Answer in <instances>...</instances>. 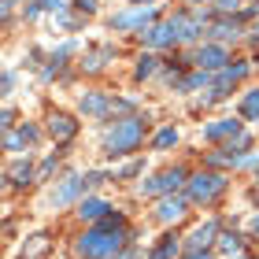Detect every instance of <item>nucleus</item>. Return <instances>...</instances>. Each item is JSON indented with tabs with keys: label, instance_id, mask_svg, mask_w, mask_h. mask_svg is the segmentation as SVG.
Returning a JSON list of instances; mask_svg holds the SVG:
<instances>
[{
	"label": "nucleus",
	"instance_id": "f257e3e1",
	"mask_svg": "<svg viewBox=\"0 0 259 259\" xmlns=\"http://www.w3.org/2000/svg\"><path fill=\"white\" fill-rule=\"evenodd\" d=\"M141 137H145V122L141 119H122L108 130V137H104V145H108V156H126V152H134L141 145Z\"/></svg>",
	"mask_w": 259,
	"mask_h": 259
},
{
	"label": "nucleus",
	"instance_id": "bb28decb",
	"mask_svg": "<svg viewBox=\"0 0 259 259\" xmlns=\"http://www.w3.org/2000/svg\"><path fill=\"white\" fill-rule=\"evenodd\" d=\"M204 81H207V74H193V78L182 81V89H196V85H204Z\"/></svg>",
	"mask_w": 259,
	"mask_h": 259
},
{
	"label": "nucleus",
	"instance_id": "9d476101",
	"mask_svg": "<svg viewBox=\"0 0 259 259\" xmlns=\"http://www.w3.org/2000/svg\"><path fill=\"white\" fill-rule=\"evenodd\" d=\"M219 233V226L215 222H204L200 230H193V237H189V252H207V244H211V237Z\"/></svg>",
	"mask_w": 259,
	"mask_h": 259
},
{
	"label": "nucleus",
	"instance_id": "2eb2a0df",
	"mask_svg": "<svg viewBox=\"0 0 259 259\" xmlns=\"http://www.w3.org/2000/svg\"><path fill=\"white\" fill-rule=\"evenodd\" d=\"M33 141H37V130H33V126H22L19 134H8L4 148H8V152H19L22 145H33Z\"/></svg>",
	"mask_w": 259,
	"mask_h": 259
},
{
	"label": "nucleus",
	"instance_id": "1a4fd4ad",
	"mask_svg": "<svg viewBox=\"0 0 259 259\" xmlns=\"http://www.w3.org/2000/svg\"><path fill=\"white\" fill-rule=\"evenodd\" d=\"M156 215H159V222H178V219L185 215V200L167 196V200H163V204L156 207Z\"/></svg>",
	"mask_w": 259,
	"mask_h": 259
},
{
	"label": "nucleus",
	"instance_id": "f8f14e48",
	"mask_svg": "<svg viewBox=\"0 0 259 259\" xmlns=\"http://www.w3.org/2000/svg\"><path fill=\"white\" fill-rule=\"evenodd\" d=\"M81 111H85V115H108L111 100L104 97V93H85V97H81Z\"/></svg>",
	"mask_w": 259,
	"mask_h": 259
},
{
	"label": "nucleus",
	"instance_id": "393cba45",
	"mask_svg": "<svg viewBox=\"0 0 259 259\" xmlns=\"http://www.w3.org/2000/svg\"><path fill=\"white\" fill-rule=\"evenodd\" d=\"M219 244H222V252H237V248H241V237H237V233H226Z\"/></svg>",
	"mask_w": 259,
	"mask_h": 259
},
{
	"label": "nucleus",
	"instance_id": "c85d7f7f",
	"mask_svg": "<svg viewBox=\"0 0 259 259\" xmlns=\"http://www.w3.org/2000/svg\"><path fill=\"white\" fill-rule=\"evenodd\" d=\"M78 8L81 11H93V8H97V0H78Z\"/></svg>",
	"mask_w": 259,
	"mask_h": 259
},
{
	"label": "nucleus",
	"instance_id": "c9c22d12",
	"mask_svg": "<svg viewBox=\"0 0 259 259\" xmlns=\"http://www.w3.org/2000/svg\"><path fill=\"white\" fill-rule=\"evenodd\" d=\"M255 33H259V26H255Z\"/></svg>",
	"mask_w": 259,
	"mask_h": 259
},
{
	"label": "nucleus",
	"instance_id": "f03ea898",
	"mask_svg": "<svg viewBox=\"0 0 259 259\" xmlns=\"http://www.w3.org/2000/svg\"><path fill=\"white\" fill-rule=\"evenodd\" d=\"M119 248H122V237L119 233H104V230H89L85 237L78 241V255L81 259H104V255H111Z\"/></svg>",
	"mask_w": 259,
	"mask_h": 259
},
{
	"label": "nucleus",
	"instance_id": "aec40b11",
	"mask_svg": "<svg viewBox=\"0 0 259 259\" xmlns=\"http://www.w3.org/2000/svg\"><path fill=\"white\" fill-rule=\"evenodd\" d=\"M174 255H178V244H174V237H167L159 248H152V259H174Z\"/></svg>",
	"mask_w": 259,
	"mask_h": 259
},
{
	"label": "nucleus",
	"instance_id": "7ed1b4c3",
	"mask_svg": "<svg viewBox=\"0 0 259 259\" xmlns=\"http://www.w3.org/2000/svg\"><path fill=\"white\" fill-rule=\"evenodd\" d=\"M222 189H226V178H222V174H196L189 182V200L193 204H211Z\"/></svg>",
	"mask_w": 259,
	"mask_h": 259
},
{
	"label": "nucleus",
	"instance_id": "a878e982",
	"mask_svg": "<svg viewBox=\"0 0 259 259\" xmlns=\"http://www.w3.org/2000/svg\"><path fill=\"white\" fill-rule=\"evenodd\" d=\"M52 170H56V156H49V159L41 163V170H37V182H45V178H49Z\"/></svg>",
	"mask_w": 259,
	"mask_h": 259
},
{
	"label": "nucleus",
	"instance_id": "412c9836",
	"mask_svg": "<svg viewBox=\"0 0 259 259\" xmlns=\"http://www.w3.org/2000/svg\"><path fill=\"white\" fill-rule=\"evenodd\" d=\"M111 56H115V49H100V52H93L89 60H85V67H89V70H100L104 63L111 60Z\"/></svg>",
	"mask_w": 259,
	"mask_h": 259
},
{
	"label": "nucleus",
	"instance_id": "ddd939ff",
	"mask_svg": "<svg viewBox=\"0 0 259 259\" xmlns=\"http://www.w3.org/2000/svg\"><path fill=\"white\" fill-rule=\"evenodd\" d=\"M237 130H241V122H233V119H219V122L204 126V137H207V141H219V137H233Z\"/></svg>",
	"mask_w": 259,
	"mask_h": 259
},
{
	"label": "nucleus",
	"instance_id": "f704fd0d",
	"mask_svg": "<svg viewBox=\"0 0 259 259\" xmlns=\"http://www.w3.org/2000/svg\"><path fill=\"white\" fill-rule=\"evenodd\" d=\"M196 4H204V0H196Z\"/></svg>",
	"mask_w": 259,
	"mask_h": 259
},
{
	"label": "nucleus",
	"instance_id": "473e14b6",
	"mask_svg": "<svg viewBox=\"0 0 259 259\" xmlns=\"http://www.w3.org/2000/svg\"><path fill=\"white\" fill-rule=\"evenodd\" d=\"M233 4H237V0H222V8H226V11H230V8H233Z\"/></svg>",
	"mask_w": 259,
	"mask_h": 259
},
{
	"label": "nucleus",
	"instance_id": "39448f33",
	"mask_svg": "<svg viewBox=\"0 0 259 259\" xmlns=\"http://www.w3.org/2000/svg\"><path fill=\"white\" fill-rule=\"evenodd\" d=\"M152 19H156V11H152V8H134V11L115 15L111 26H115V30H141V33H145V26H148Z\"/></svg>",
	"mask_w": 259,
	"mask_h": 259
},
{
	"label": "nucleus",
	"instance_id": "cd10ccee",
	"mask_svg": "<svg viewBox=\"0 0 259 259\" xmlns=\"http://www.w3.org/2000/svg\"><path fill=\"white\" fill-rule=\"evenodd\" d=\"M41 8H49V11H60V8H63V0H41Z\"/></svg>",
	"mask_w": 259,
	"mask_h": 259
},
{
	"label": "nucleus",
	"instance_id": "2f4dec72",
	"mask_svg": "<svg viewBox=\"0 0 259 259\" xmlns=\"http://www.w3.org/2000/svg\"><path fill=\"white\" fill-rule=\"evenodd\" d=\"M252 233H259V215H255V219H252Z\"/></svg>",
	"mask_w": 259,
	"mask_h": 259
},
{
	"label": "nucleus",
	"instance_id": "0eeeda50",
	"mask_svg": "<svg viewBox=\"0 0 259 259\" xmlns=\"http://www.w3.org/2000/svg\"><path fill=\"white\" fill-rule=\"evenodd\" d=\"M141 37H145L148 49H163V45H174V41H178V33H174L170 22H159V26H148Z\"/></svg>",
	"mask_w": 259,
	"mask_h": 259
},
{
	"label": "nucleus",
	"instance_id": "6e6552de",
	"mask_svg": "<svg viewBox=\"0 0 259 259\" xmlns=\"http://www.w3.org/2000/svg\"><path fill=\"white\" fill-rule=\"evenodd\" d=\"M74 130H78V122L70 119V115H52V119H49V134H52L56 141H67V137H74Z\"/></svg>",
	"mask_w": 259,
	"mask_h": 259
},
{
	"label": "nucleus",
	"instance_id": "c756f323",
	"mask_svg": "<svg viewBox=\"0 0 259 259\" xmlns=\"http://www.w3.org/2000/svg\"><path fill=\"white\" fill-rule=\"evenodd\" d=\"M185 259H207V252H189Z\"/></svg>",
	"mask_w": 259,
	"mask_h": 259
},
{
	"label": "nucleus",
	"instance_id": "5701e85b",
	"mask_svg": "<svg viewBox=\"0 0 259 259\" xmlns=\"http://www.w3.org/2000/svg\"><path fill=\"white\" fill-rule=\"evenodd\" d=\"M174 141H178V130H159L156 134V148H170Z\"/></svg>",
	"mask_w": 259,
	"mask_h": 259
},
{
	"label": "nucleus",
	"instance_id": "6ab92c4d",
	"mask_svg": "<svg viewBox=\"0 0 259 259\" xmlns=\"http://www.w3.org/2000/svg\"><path fill=\"white\" fill-rule=\"evenodd\" d=\"M241 111H244V119H259V89H252L248 97H244Z\"/></svg>",
	"mask_w": 259,
	"mask_h": 259
},
{
	"label": "nucleus",
	"instance_id": "9b49d317",
	"mask_svg": "<svg viewBox=\"0 0 259 259\" xmlns=\"http://www.w3.org/2000/svg\"><path fill=\"white\" fill-rule=\"evenodd\" d=\"M170 26H174V33H178V41H193L196 33H200V22L193 15H174Z\"/></svg>",
	"mask_w": 259,
	"mask_h": 259
},
{
	"label": "nucleus",
	"instance_id": "dca6fc26",
	"mask_svg": "<svg viewBox=\"0 0 259 259\" xmlns=\"http://www.w3.org/2000/svg\"><path fill=\"white\" fill-rule=\"evenodd\" d=\"M30 178H33V170H30V156H26V159H15V163L8 167V182H11V185H26Z\"/></svg>",
	"mask_w": 259,
	"mask_h": 259
},
{
	"label": "nucleus",
	"instance_id": "f3484780",
	"mask_svg": "<svg viewBox=\"0 0 259 259\" xmlns=\"http://www.w3.org/2000/svg\"><path fill=\"white\" fill-rule=\"evenodd\" d=\"M204 67H222L226 63V49H219V45H207V49H200V56H196Z\"/></svg>",
	"mask_w": 259,
	"mask_h": 259
},
{
	"label": "nucleus",
	"instance_id": "a211bd4d",
	"mask_svg": "<svg viewBox=\"0 0 259 259\" xmlns=\"http://www.w3.org/2000/svg\"><path fill=\"white\" fill-rule=\"evenodd\" d=\"M49 252V237H30V244H22V259H37V255H45Z\"/></svg>",
	"mask_w": 259,
	"mask_h": 259
},
{
	"label": "nucleus",
	"instance_id": "4468645a",
	"mask_svg": "<svg viewBox=\"0 0 259 259\" xmlns=\"http://www.w3.org/2000/svg\"><path fill=\"white\" fill-rule=\"evenodd\" d=\"M108 204H104V200H81V204H78V215L81 219H89V222H100L104 215H108Z\"/></svg>",
	"mask_w": 259,
	"mask_h": 259
},
{
	"label": "nucleus",
	"instance_id": "b1692460",
	"mask_svg": "<svg viewBox=\"0 0 259 259\" xmlns=\"http://www.w3.org/2000/svg\"><path fill=\"white\" fill-rule=\"evenodd\" d=\"M215 37H237V22H215Z\"/></svg>",
	"mask_w": 259,
	"mask_h": 259
},
{
	"label": "nucleus",
	"instance_id": "7c9ffc66",
	"mask_svg": "<svg viewBox=\"0 0 259 259\" xmlns=\"http://www.w3.org/2000/svg\"><path fill=\"white\" fill-rule=\"evenodd\" d=\"M115 259H137V252H122V255H115Z\"/></svg>",
	"mask_w": 259,
	"mask_h": 259
},
{
	"label": "nucleus",
	"instance_id": "423d86ee",
	"mask_svg": "<svg viewBox=\"0 0 259 259\" xmlns=\"http://www.w3.org/2000/svg\"><path fill=\"white\" fill-rule=\"evenodd\" d=\"M81 189H85V178H81V174H70V178H63V185L52 193V207H67Z\"/></svg>",
	"mask_w": 259,
	"mask_h": 259
},
{
	"label": "nucleus",
	"instance_id": "4be33fe9",
	"mask_svg": "<svg viewBox=\"0 0 259 259\" xmlns=\"http://www.w3.org/2000/svg\"><path fill=\"white\" fill-rule=\"evenodd\" d=\"M156 74V56H141L137 60V78H152Z\"/></svg>",
	"mask_w": 259,
	"mask_h": 259
},
{
	"label": "nucleus",
	"instance_id": "20e7f679",
	"mask_svg": "<svg viewBox=\"0 0 259 259\" xmlns=\"http://www.w3.org/2000/svg\"><path fill=\"white\" fill-rule=\"evenodd\" d=\"M182 185H185V170H182V167H174V170H167V174H159V178L145 182V185H141V193H145V196H159V193H174V189H182Z\"/></svg>",
	"mask_w": 259,
	"mask_h": 259
},
{
	"label": "nucleus",
	"instance_id": "72a5a7b5",
	"mask_svg": "<svg viewBox=\"0 0 259 259\" xmlns=\"http://www.w3.org/2000/svg\"><path fill=\"white\" fill-rule=\"evenodd\" d=\"M11 4H15V0H4V11H8V8H11Z\"/></svg>",
	"mask_w": 259,
	"mask_h": 259
}]
</instances>
